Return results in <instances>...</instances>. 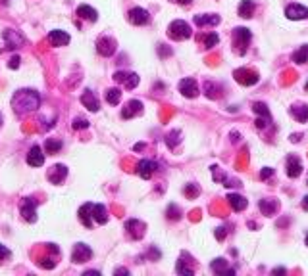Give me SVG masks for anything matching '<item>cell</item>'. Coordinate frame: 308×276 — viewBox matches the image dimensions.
Instances as JSON below:
<instances>
[{"label":"cell","mask_w":308,"mask_h":276,"mask_svg":"<svg viewBox=\"0 0 308 276\" xmlns=\"http://www.w3.org/2000/svg\"><path fill=\"white\" fill-rule=\"evenodd\" d=\"M8 257H10V249H8L6 245H2V243H0V263H2L4 259H8Z\"/></svg>","instance_id":"obj_42"},{"label":"cell","mask_w":308,"mask_h":276,"mask_svg":"<svg viewBox=\"0 0 308 276\" xmlns=\"http://www.w3.org/2000/svg\"><path fill=\"white\" fill-rule=\"evenodd\" d=\"M260 211H262V215H268V217H272L273 213L277 211V207H279V202L277 200H260Z\"/></svg>","instance_id":"obj_26"},{"label":"cell","mask_w":308,"mask_h":276,"mask_svg":"<svg viewBox=\"0 0 308 276\" xmlns=\"http://www.w3.org/2000/svg\"><path fill=\"white\" fill-rule=\"evenodd\" d=\"M27 163L31 167H41L44 163V150L41 146H33L29 150V154H27Z\"/></svg>","instance_id":"obj_16"},{"label":"cell","mask_w":308,"mask_h":276,"mask_svg":"<svg viewBox=\"0 0 308 276\" xmlns=\"http://www.w3.org/2000/svg\"><path fill=\"white\" fill-rule=\"evenodd\" d=\"M0 125H2V117H0Z\"/></svg>","instance_id":"obj_52"},{"label":"cell","mask_w":308,"mask_h":276,"mask_svg":"<svg viewBox=\"0 0 308 276\" xmlns=\"http://www.w3.org/2000/svg\"><path fill=\"white\" fill-rule=\"evenodd\" d=\"M303 172V163L297 155H289L287 157V176L289 178H297Z\"/></svg>","instance_id":"obj_19"},{"label":"cell","mask_w":308,"mask_h":276,"mask_svg":"<svg viewBox=\"0 0 308 276\" xmlns=\"http://www.w3.org/2000/svg\"><path fill=\"white\" fill-rule=\"evenodd\" d=\"M92 257V249L87 245V243H75L72 251V261L75 265H81V263H87L89 259Z\"/></svg>","instance_id":"obj_5"},{"label":"cell","mask_w":308,"mask_h":276,"mask_svg":"<svg viewBox=\"0 0 308 276\" xmlns=\"http://www.w3.org/2000/svg\"><path fill=\"white\" fill-rule=\"evenodd\" d=\"M210 267H212V271H214L216 275H225V276H233V275H235V271H233L231 267H227V261H225V259H221V257L214 259Z\"/></svg>","instance_id":"obj_20"},{"label":"cell","mask_w":308,"mask_h":276,"mask_svg":"<svg viewBox=\"0 0 308 276\" xmlns=\"http://www.w3.org/2000/svg\"><path fill=\"white\" fill-rule=\"evenodd\" d=\"M168 34H170V38H174V40H185V38H189V36L193 34V31H191V25H189L187 21L177 19V21H172V23H170Z\"/></svg>","instance_id":"obj_3"},{"label":"cell","mask_w":308,"mask_h":276,"mask_svg":"<svg viewBox=\"0 0 308 276\" xmlns=\"http://www.w3.org/2000/svg\"><path fill=\"white\" fill-rule=\"evenodd\" d=\"M291 115L299 121V123H307L308 121V105H305V104L293 105V107H291Z\"/></svg>","instance_id":"obj_27"},{"label":"cell","mask_w":308,"mask_h":276,"mask_svg":"<svg viewBox=\"0 0 308 276\" xmlns=\"http://www.w3.org/2000/svg\"><path fill=\"white\" fill-rule=\"evenodd\" d=\"M114 275H129V271H127V269H116Z\"/></svg>","instance_id":"obj_45"},{"label":"cell","mask_w":308,"mask_h":276,"mask_svg":"<svg viewBox=\"0 0 308 276\" xmlns=\"http://www.w3.org/2000/svg\"><path fill=\"white\" fill-rule=\"evenodd\" d=\"M204 94L208 96V98H220L221 94H220V86H214L212 83H204Z\"/></svg>","instance_id":"obj_36"},{"label":"cell","mask_w":308,"mask_h":276,"mask_svg":"<svg viewBox=\"0 0 308 276\" xmlns=\"http://www.w3.org/2000/svg\"><path fill=\"white\" fill-rule=\"evenodd\" d=\"M195 25H199V27H206V25H210V27H216L218 23L221 21V17L216 16V14H199V16H195Z\"/></svg>","instance_id":"obj_18"},{"label":"cell","mask_w":308,"mask_h":276,"mask_svg":"<svg viewBox=\"0 0 308 276\" xmlns=\"http://www.w3.org/2000/svg\"><path fill=\"white\" fill-rule=\"evenodd\" d=\"M77 215H79V221H81V223L85 224L87 228H91L92 226V204L91 202H87L85 206L79 207Z\"/></svg>","instance_id":"obj_21"},{"label":"cell","mask_w":308,"mask_h":276,"mask_svg":"<svg viewBox=\"0 0 308 276\" xmlns=\"http://www.w3.org/2000/svg\"><path fill=\"white\" fill-rule=\"evenodd\" d=\"M185 194H187L189 198H197V196H199V188H197L195 184H187V186H185Z\"/></svg>","instance_id":"obj_40"},{"label":"cell","mask_w":308,"mask_h":276,"mask_svg":"<svg viewBox=\"0 0 308 276\" xmlns=\"http://www.w3.org/2000/svg\"><path fill=\"white\" fill-rule=\"evenodd\" d=\"M291 140H293V142H299V140H301V135H291Z\"/></svg>","instance_id":"obj_49"},{"label":"cell","mask_w":308,"mask_h":276,"mask_svg":"<svg viewBox=\"0 0 308 276\" xmlns=\"http://www.w3.org/2000/svg\"><path fill=\"white\" fill-rule=\"evenodd\" d=\"M37 202L33 198H23L21 206H19V213L27 223H35L37 221Z\"/></svg>","instance_id":"obj_4"},{"label":"cell","mask_w":308,"mask_h":276,"mask_svg":"<svg viewBox=\"0 0 308 276\" xmlns=\"http://www.w3.org/2000/svg\"><path fill=\"white\" fill-rule=\"evenodd\" d=\"M4 38L8 40V48H19L23 44V38L14 29H6L4 31Z\"/></svg>","instance_id":"obj_28"},{"label":"cell","mask_w":308,"mask_h":276,"mask_svg":"<svg viewBox=\"0 0 308 276\" xmlns=\"http://www.w3.org/2000/svg\"><path fill=\"white\" fill-rule=\"evenodd\" d=\"M174 2H177V4H181V6H189V4H191V0H174Z\"/></svg>","instance_id":"obj_48"},{"label":"cell","mask_w":308,"mask_h":276,"mask_svg":"<svg viewBox=\"0 0 308 276\" xmlns=\"http://www.w3.org/2000/svg\"><path fill=\"white\" fill-rule=\"evenodd\" d=\"M81 104L89 109V111H98V107H100V104H98V100L94 98V94H92L91 90H85L83 94H81Z\"/></svg>","instance_id":"obj_24"},{"label":"cell","mask_w":308,"mask_h":276,"mask_svg":"<svg viewBox=\"0 0 308 276\" xmlns=\"http://www.w3.org/2000/svg\"><path fill=\"white\" fill-rule=\"evenodd\" d=\"M233 77H235V81L239 85L243 86H253L258 83V73L256 71H251V69H237L235 73H233Z\"/></svg>","instance_id":"obj_6"},{"label":"cell","mask_w":308,"mask_h":276,"mask_svg":"<svg viewBox=\"0 0 308 276\" xmlns=\"http://www.w3.org/2000/svg\"><path fill=\"white\" fill-rule=\"evenodd\" d=\"M39 105H41V96H39L37 90H31V88L18 90L14 100H12V107L16 109L18 115H25L29 111H35Z\"/></svg>","instance_id":"obj_1"},{"label":"cell","mask_w":308,"mask_h":276,"mask_svg":"<svg viewBox=\"0 0 308 276\" xmlns=\"http://www.w3.org/2000/svg\"><path fill=\"white\" fill-rule=\"evenodd\" d=\"M143 113V102H139V100H129L126 104V107H124V111H122V117L124 119H131V117H135V115H141Z\"/></svg>","instance_id":"obj_15"},{"label":"cell","mask_w":308,"mask_h":276,"mask_svg":"<svg viewBox=\"0 0 308 276\" xmlns=\"http://www.w3.org/2000/svg\"><path fill=\"white\" fill-rule=\"evenodd\" d=\"M303 209H305V211H308V196H305V198H303Z\"/></svg>","instance_id":"obj_47"},{"label":"cell","mask_w":308,"mask_h":276,"mask_svg":"<svg viewBox=\"0 0 308 276\" xmlns=\"http://www.w3.org/2000/svg\"><path fill=\"white\" fill-rule=\"evenodd\" d=\"M227 204L231 206V209L233 211H243V209H247V206H249V200L247 198H243V196H239V194H229L227 196Z\"/></svg>","instance_id":"obj_23"},{"label":"cell","mask_w":308,"mask_h":276,"mask_svg":"<svg viewBox=\"0 0 308 276\" xmlns=\"http://www.w3.org/2000/svg\"><path fill=\"white\" fill-rule=\"evenodd\" d=\"M179 92L185 98H197L199 96V83L193 77H185L179 81Z\"/></svg>","instance_id":"obj_7"},{"label":"cell","mask_w":308,"mask_h":276,"mask_svg":"<svg viewBox=\"0 0 308 276\" xmlns=\"http://www.w3.org/2000/svg\"><path fill=\"white\" fill-rule=\"evenodd\" d=\"M272 275H285V269H273Z\"/></svg>","instance_id":"obj_46"},{"label":"cell","mask_w":308,"mask_h":276,"mask_svg":"<svg viewBox=\"0 0 308 276\" xmlns=\"http://www.w3.org/2000/svg\"><path fill=\"white\" fill-rule=\"evenodd\" d=\"M285 16H287V19H293V21L307 19L308 8L307 6H301V4H289V6L285 8Z\"/></svg>","instance_id":"obj_11"},{"label":"cell","mask_w":308,"mask_h":276,"mask_svg":"<svg viewBox=\"0 0 308 276\" xmlns=\"http://www.w3.org/2000/svg\"><path fill=\"white\" fill-rule=\"evenodd\" d=\"M176 271H177V275H181V276H193V269L187 265V261H185V255H183L179 261H177V265H176Z\"/></svg>","instance_id":"obj_34"},{"label":"cell","mask_w":308,"mask_h":276,"mask_svg":"<svg viewBox=\"0 0 308 276\" xmlns=\"http://www.w3.org/2000/svg\"><path fill=\"white\" fill-rule=\"evenodd\" d=\"M225 234H227V228H225V226H220V228H216V238L218 240H223V238H225Z\"/></svg>","instance_id":"obj_43"},{"label":"cell","mask_w":308,"mask_h":276,"mask_svg":"<svg viewBox=\"0 0 308 276\" xmlns=\"http://www.w3.org/2000/svg\"><path fill=\"white\" fill-rule=\"evenodd\" d=\"M293 62H295V64H299V66L307 64L308 62V44H303L299 50L293 52Z\"/></svg>","instance_id":"obj_31"},{"label":"cell","mask_w":308,"mask_h":276,"mask_svg":"<svg viewBox=\"0 0 308 276\" xmlns=\"http://www.w3.org/2000/svg\"><path fill=\"white\" fill-rule=\"evenodd\" d=\"M251 31L247 27H235L233 29V46H235V52L239 56L247 54V48H249V42H251Z\"/></svg>","instance_id":"obj_2"},{"label":"cell","mask_w":308,"mask_h":276,"mask_svg":"<svg viewBox=\"0 0 308 276\" xmlns=\"http://www.w3.org/2000/svg\"><path fill=\"white\" fill-rule=\"evenodd\" d=\"M62 140H56V138H46V142H44V150H46V154H58L60 150H62Z\"/></svg>","instance_id":"obj_32"},{"label":"cell","mask_w":308,"mask_h":276,"mask_svg":"<svg viewBox=\"0 0 308 276\" xmlns=\"http://www.w3.org/2000/svg\"><path fill=\"white\" fill-rule=\"evenodd\" d=\"M126 230L133 240H139V238H143V234H145V224L141 223V221H137V219H131V221L126 223Z\"/></svg>","instance_id":"obj_14"},{"label":"cell","mask_w":308,"mask_h":276,"mask_svg":"<svg viewBox=\"0 0 308 276\" xmlns=\"http://www.w3.org/2000/svg\"><path fill=\"white\" fill-rule=\"evenodd\" d=\"M66 176H68V167L62 165V163L52 165V167L48 169V172H46V178H48L52 184H62V182L66 180Z\"/></svg>","instance_id":"obj_9"},{"label":"cell","mask_w":308,"mask_h":276,"mask_svg":"<svg viewBox=\"0 0 308 276\" xmlns=\"http://www.w3.org/2000/svg\"><path fill=\"white\" fill-rule=\"evenodd\" d=\"M127 19L133 25H146V23H150V14L145 8H131L127 14Z\"/></svg>","instance_id":"obj_10"},{"label":"cell","mask_w":308,"mask_h":276,"mask_svg":"<svg viewBox=\"0 0 308 276\" xmlns=\"http://www.w3.org/2000/svg\"><path fill=\"white\" fill-rule=\"evenodd\" d=\"M307 184H308V182H307Z\"/></svg>","instance_id":"obj_53"},{"label":"cell","mask_w":308,"mask_h":276,"mask_svg":"<svg viewBox=\"0 0 308 276\" xmlns=\"http://www.w3.org/2000/svg\"><path fill=\"white\" fill-rule=\"evenodd\" d=\"M96 50L100 56H112L116 52V40L110 36H102L96 40Z\"/></svg>","instance_id":"obj_13"},{"label":"cell","mask_w":308,"mask_h":276,"mask_svg":"<svg viewBox=\"0 0 308 276\" xmlns=\"http://www.w3.org/2000/svg\"><path fill=\"white\" fill-rule=\"evenodd\" d=\"M197 40H202V44H204V48H214L218 42H220V36L216 33H208V34H199L197 36Z\"/></svg>","instance_id":"obj_30"},{"label":"cell","mask_w":308,"mask_h":276,"mask_svg":"<svg viewBox=\"0 0 308 276\" xmlns=\"http://www.w3.org/2000/svg\"><path fill=\"white\" fill-rule=\"evenodd\" d=\"M239 17H243V19H249V17H253L254 14V2L253 0H241V4H239Z\"/></svg>","instance_id":"obj_29"},{"label":"cell","mask_w":308,"mask_h":276,"mask_svg":"<svg viewBox=\"0 0 308 276\" xmlns=\"http://www.w3.org/2000/svg\"><path fill=\"white\" fill-rule=\"evenodd\" d=\"M272 174H273V169H272V167H264V169L260 171V178H262V180H268V178H270Z\"/></svg>","instance_id":"obj_41"},{"label":"cell","mask_w":308,"mask_h":276,"mask_svg":"<svg viewBox=\"0 0 308 276\" xmlns=\"http://www.w3.org/2000/svg\"><path fill=\"white\" fill-rule=\"evenodd\" d=\"M48 42L52 46H66V44H70V34L66 33V31L54 29V31L48 33Z\"/></svg>","instance_id":"obj_17"},{"label":"cell","mask_w":308,"mask_h":276,"mask_svg":"<svg viewBox=\"0 0 308 276\" xmlns=\"http://www.w3.org/2000/svg\"><path fill=\"white\" fill-rule=\"evenodd\" d=\"M8 66H10V69H18L19 68V56H12Z\"/></svg>","instance_id":"obj_44"},{"label":"cell","mask_w":308,"mask_h":276,"mask_svg":"<svg viewBox=\"0 0 308 276\" xmlns=\"http://www.w3.org/2000/svg\"><path fill=\"white\" fill-rule=\"evenodd\" d=\"M72 127L75 129V131H81V129H87L89 127V121L83 119V117H75L72 123Z\"/></svg>","instance_id":"obj_39"},{"label":"cell","mask_w":308,"mask_h":276,"mask_svg":"<svg viewBox=\"0 0 308 276\" xmlns=\"http://www.w3.org/2000/svg\"><path fill=\"white\" fill-rule=\"evenodd\" d=\"M253 109L254 113H258L260 117H266V119H272V115H270V109H268V105L262 102H254L253 104Z\"/></svg>","instance_id":"obj_35"},{"label":"cell","mask_w":308,"mask_h":276,"mask_svg":"<svg viewBox=\"0 0 308 276\" xmlns=\"http://www.w3.org/2000/svg\"><path fill=\"white\" fill-rule=\"evenodd\" d=\"M179 135H181L179 131H174V133H170V135H168L166 142H168V146H170V148H176V144L179 142Z\"/></svg>","instance_id":"obj_38"},{"label":"cell","mask_w":308,"mask_h":276,"mask_svg":"<svg viewBox=\"0 0 308 276\" xmlns=\"http://www.w3.org/2000/svg\"><path fill=\"white\" fill-rule=\"evenodd\" d=\"M307 245H308V234H307Z\"/></svg>","instance_id":"obj_51"},{"label":"cell","mask_w":308,"mask_h":276,"mask_svg":"<svg viewBox=\"0 0 308 276\" xmlns=\"http://www.w3.org/2000/svg\"><path fill=\"white\" fill-rule=\"evenodd\" d=\"M114 81L116 83H122L126 88H135L139 85V75L137 73H127V71H116L114 73Z\"/></svg>","instance_id":"obj_8"},{"label":"cell","mask_w":308,"mask_h":276,"mask_svg":"<svg viewBox=\"0 0 308 276\" xmlns=\"http://www.w3.org/2000/svg\"><path fill=\"white\" fill-rule=\"evenodd\" d=\"M305 88H307V92H308V81H307V85H305Z\"/></svg>","instance_id":"obj_50"},{"label":"cell","mask_w":308,"mask_h":276,"mask_svg":"<svg viewBox=\"0 0 308 276\" xmlns=\"http://www.w3.org/2000/svg\"><path fill=\"white\" fill-rule=\"evenodd\" d=\"M156 169H158V165H156L154 161H150V159H141V161L137 163V172H139V176L145 178V180H148V178L154 174Z\"/></svg>","instance_id":"obj_12"},{"label":"cell","mask_w":308,"mask_h":276,"mask_svg":"<svg viewBox=\"0 0 308 276\" xmlns=\"http://www.w3.org/2000/svg\"><path fill=\"white\" fill-rule=\"evenodd\" d=\"M168 219H172V221H177V219H181V211H179V207L174 206V204L168 207Z\"/></svg>","instance_id":"obj_37"},{"label":"cell","mask_w":308,"mask_h":276,"mask_svg":"<svg viewBox=\"0 0 308 276\" xmlns=\"http://www.w3.org/2000/svg\"><path fill=\"white\" fill-rule=\"evenodd\" d=\"M92 221H96L98 224L108 223V209L102 204H92Z\"/></svg>","instance_id":"obj_22"},{"label":"cell","mask_w":308,"mask_h":276,"mask_svg":"<svg viewBox=\"0 0 308 276\" xmlns=\"http://www.w3.org/2000/svg\"><path fill=\"white\" fill-rule=\"evenodd\" d=\"M120 100H122V90L120 88H108L106 90V102L110 105H118Z\"/></svg>","instance_id":"obj_33"},{"label":"cell","mask_w":308,"mask_h":276,"mask_svg":"<svg viewBox=\"0 0 308 276\" xmlns=\"http://www.w3.org/2000/svg\"><path fill=\"white\" fill-rule=\"evenodd\" d=\"M77 16L81 17V19H87V21H96L98 19V12L91 8V6H87V4H81L79 8H77Z\"/></svg>","instance_id":"obj_25"}]
</instances>
